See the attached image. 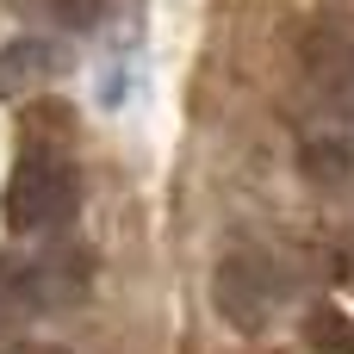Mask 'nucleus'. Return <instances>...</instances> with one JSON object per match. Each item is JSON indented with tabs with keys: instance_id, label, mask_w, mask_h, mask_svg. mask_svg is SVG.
I'll return each mask as SVG.
<instances>
[{
	"instance_id": "nucleus-1",
	"label": "nucleus",
	"mask_w": 354,
	"mask_h": 354,
	"mask_svg": "<svg viewBox=\"0 0 354 354\" xmlns=\"http://www.w3.org/2000/svg\"><path fill=\"white\" fill-rule=\"evenodd\" d=\"M81 205V174L68 149H19L0 187V224L12 236H44L68 224Z\"/></svg>"
},
{
	"instance_id": "nucleus-2",
	"label": "nucleus",
	"mask_w": 354,
	"mask_h": 354,
	"mask_svg": "<svg viewBox=\"0 0 354 354\" xmlns=\"http://www.w3.org/2000/svg\"><path fill=\"white\" fill-rule=\"evenodd\" d=\"M212 305H218V317H224L236 336H268V324H274L280 305H286V274H280V261H274L268 249H255V243L230 249V255L212 268Z\"/></svg>"
},
{
	"instance_id": "nucleus-3",
	"label": "nucleus",
	"mask_w": 354,
	"mask_h": 354,
	"mask_svg": "<svg viewBox=\"0 0 354 354\" xmlns=\"http://www.w3.org/2000/svg\"><path fill=\"white\" fill-rule=\"evenodd\" d=\"M299 81H305V93H311L317 112L354 118V25L317 19L299 37Z\"/></svg>"
},
{
	"instance_id": "nucleus-4",
	"label": "nucleus",
	"mask_w": 354,
	"mask_h": 354,
	"mask_svg": "<svg viewBox=\"0 0 354 354\" xmlns=\"http://www.w3.org/2000/svg\"><path fill=\"white\" fill-rule=\"evenodd\" d=\"M68 68V50L56 37H12L0 44V100H37L56 75Z\"/></svg>"
},
{
	"instance_id": "nucleus-5",
	"label": "nucleus",
	"mask_w": 354,
	"mask_h": 354,
	"mask_svg": "<svg viewBox=\"0 0 354 354\" xmlns=\"http://www.w3.org/2000/svg\"><path fill=\"white\" fill-rule=\"evenodd\" d=\"M37 311H50L44 299V274L37 261H19V255H0V336H19Z\"/></svg>"
},
{
	"instance_id": "nucleus-6",
	"label": "nucleus",
	"mask_w": 354,
	"mask_h": 354,
	"mask_svg": "<svg viewBox=\"0 0 354 354\" xmlns=\"http://www.w3.org/2000/svg\"><path fill=\"white\" fill-rule=\"evenodd\" d=\"M75 143V106L56 93H37L19 106V149H68Z\"/></svg>"
},
{
	"instance_id": "nucleus-7",
	"label": "nucleus",
	"mask_w": 354,
	"mask_h": 354,
	"mask_svg": "<svg viewBox=\"0 0 354 354\" xmlns=\"http://www.w3.org/2000/svg\"><path fill=\"white\" fill-rule=\"evenodd\" d=\"M299 174H305L311 187H348V174H354V143H348V137H336V131L305 137V143H299Z\"/></svg>"
},
{
	"instance_id": "nucleus-8",
	"label": "nucleus",
	"mask_w": 354,
	"mask_h": 354,
	"mask_svg": "<svg viewBox=\"0 0 354 354\" xmlns=\"http://www.w3.org/2000/svg\"><path fill=\"white\" fill-rule=\"evenodd\" d=\"M299 336H305V354H354V317L342 305H311L305 311V324H299Z\"/></svg>"
},
{
	"instance_id": "nucleus-9",
	"label": "nucleus",
	"mask_w": 354,
	"mask_h": 354,
	"mask_svg": "<svg viewBox=\"0 0 354 354\" xmlns=\"http://www.w3.org/2000/svg\"><path fill=\"white\" fill-rule=\"evenodd\" d=\"M31 19H44L50 31H62V37H75V31H93L100 25V12H106V0H19Z\"/></svg>"
},
{
	"instance_id": "nucleus-10",
	"label": "nucleus",
	"mask_w": 354,
	"mask_h": 354,
	"mask_svg": "<svg viewBox=\"0 0 354 354\" xmlns=\"http://www.w3.org/2000/svg\"><path fill=\"white\" fill-rule=\"evenodd\" d=\"M6 354H68V348H62V342H31V336H19Z\"/></svg>"
}]
</instances>
